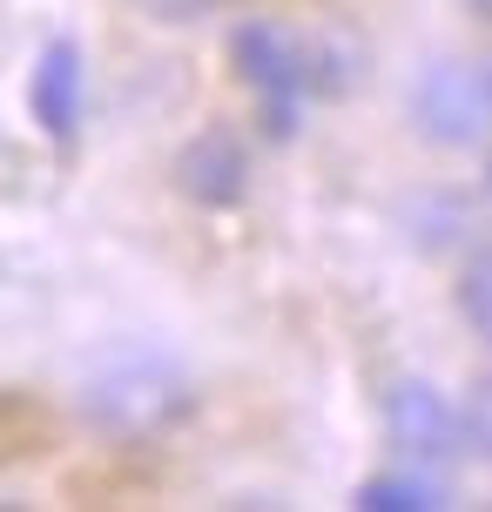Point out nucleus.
<instances>
[{
	"instance_id": "423d86ee",
	"label": "nucleus",
	"mask_w": 492,
	"mask_h": 512,
	"mask_svg": "<svg viewBox=\"0 0 492 512\" xmlns=\"http://www.w3.org/2000/svg\"><path fill=\"white\" fill-rule=\"evenodd\" d=\"M27 108H34L41 135H54V142L75 135V122H81V48L75 41H48L41 48L34 75H27Z\"/></svg>"
},
{
	"instance_id": "0eeeda50",
	"label": "nucleus",
	"mask_w": 492,
	"mask_h": 512,
	"mask_svg": "<svg viewBox=\"0 0 492 512\" xmlns=\"http://www.w3.org/2000/svg\"><path fill=\"white\" fill-rule=\"evenodd\" d=\"M358 506L364 512H432L445 506V492L418 472H385V479H364L358 486Z\"/></svg>"
},
{
	"instance_id": "6e6552de",
	"label": "nucleus",
	"mask_w": 492,
	"mask_h": 512,
	"mask_svg": "<svg viewBox=\"0 0 492 512\" xmlns=\"http://www.w3.org/2000/svg\"><path fill=\"white\" fill-rule=\"evenodd\" d=\"M459 317L492 344V243H486V250H472L466 270H459Z\"/></svg>"
},
{
	"instance_id": "ddd939ff",
	"label": "nucleus",
	"mask_w": 492,
	"mask_h": 512,
	"mask_svg": "<svg viewBox=\"0 0 492 512\" xmlns=\"http://www.w3.org/2000/svg\"><path fill=\"white\" fill-rule=\"evenodd\" d=\"M486 81H492V61H486Z\"/></svg>"
},
{
	"instance_id": "9d476101",
	"label": "nucleus",
	"mask_w": 492,
	"mask_h": 512,
	"mask_svg": "<svg viewBox=\"0 0 492 512\" xmlns=\"http://www.w3.org/2000/svg\"><path fill=\"white\" fill-rule=\"evenodd\" d=\"M135 14H149L156 27H189V21H203V14H216L223 0H129Z\"/></svg>"
},
{
	"instance_id": "7ed1b4c3",
	"label": "nucleus",
	"mask_w": 492,
	"mask_h": 512,
	"mask_svg": "<svg viewBox=\"0 0 492 512\" xmlns=\"http://www.w3.org/2000/svg\"><path fill=\"white\" fill-rule=\"evenodd\" d=\"M412 115H418V128H425L432 142H445V149L479 142L486 122H492V81H486V68L432 61V68L418 75V88H412Z\"/></svg>"
},
{
	"instance_id": "f8f14e48",
	"label": "nucleus",
	"mask_w": 492,
	"mask_h": 512,
	"mask_svg": "<svg viewBox=\"0 0 492 512\" xmlns=\"http://www.w3.org/2000/svg\"><path fill=\"white\" fill-rule=\"evenodd\" d=\"M486 196H492V162H486Z\"/></svg>"
},
{
	"instance_id": "1a4fd4ad",
	"label": "nucleus",
	"mask_w": 492,
	"mask_h": 512,
	"mask_svg": "<svg viewBox=\"0 0 492 512\" xmlns=\"http://www.w3.org/2000/svg\"><path fill=\"white\" fill-rule=\"evenodd\" d=\"M459 425H466V445L479 459H492V378H479L466 391V405H459Z\"/></svg>"
},
{
	"instance_id": "20e7f679",
	"label": "nucleus",
	"mask_w": 492,
	"mask_h": 512,
	"mask_svg": "<svg viewBox=\"0 0 492 512\" xmlns=\"http://www.w3.org/2000/svg\"><path fill=\"white\" fill-rule=\"evenodd\" d=\"M385 438L405 452V459L439 465V459H452V452L466 445V425H459V411L445 405L425 378H398L385 391Z\"/></svg>"
},
{
	"instance_id": "f03ea898",
	"label": "nucleus",
	"mask_w": 492,
	"mask_h": 512,
	"mask_svg": "<svg viewBox=\"0 0 492 512\" xmlns=\"http://www.w3.org/2000/svg\"><path fill=\"white\" fill-rule=\"evenodd\" d=\"M196 411V384L162 351H108L81 384V418L115 445H149Z\"/></svg>"
},
{
	"instance_id": "f257e3e1",
	"label": "nucleus",
	"mask_w": 492,
	"mask_h": 512,
	"mask_svg": "<svg viewBox=\"0 0 492 512\" xmlns=\"http://www.w3.org/2000/svg\"><path fill=\"white\" fill-rule=\"evenodd\" d=\"M230 61L243 88L257 95L263 128L290 142L297 135V108L304 102H331L358 81V48L324 41V34H297L284 21H243L230 34Z\"/></svg>"
},
{
	"instance_id": "39448f33",
	"label": "nucleus",
	"mask_w": 492,
	"mask_h": 512,
	"mask_svg": "<svg viewBox=\"0 0 492 512\" xmlns=\"http://www.w3.org/2000/svg\"><path fill=\"white\" fill-rule=\"evenodd\" d=\"M176 189L203 209H236L250 189V155L230 128H203L189 149L176 155Z\"/></svg>"
},
{
	"instance_id": "9b49d317",
	"label": "nucleus",
	"mask_w": 492,
	"mask_h": 512,
	"mask_svg": "<svg viewBox=\"0 0 492 512\" xmlns=\"http://www.w3.org/2000/svg\"><path fill=\"white\" fill-rule=\"evenodd\" d=\"M472 14H479V21H492V0H466Z\"/></svg>"
}]
</instances>
